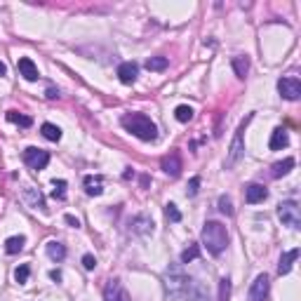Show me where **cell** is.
Segmentation results:
<instances>
[{"label": "cell", "mask_w": 301, "mask_h": 301, "mask_svg": "<svg viewBox=\"0 0 301 301\" xmlns=\"http://www.w3.org/2000/svg\"><path fill=\"white\" fill-rule=\"evenodd\" d=\"M123 127L127 129V132H132V134L136 136V139H142V142H155L158 139V127H155V123L151 120L148 116H144V113H127V116H123Z\"/></svg>", "instance_id": "obj_1"}, {"label": "cell", "mask_w": 301, "mask_h": 301, "mask_svg": "<svg viewBox=\"0 0 301 301\" xmlns=\"http://www.w3.org/2000/svg\"><path fill=\"white\" fill-rule=\"evenodd\" d=\"M203 245L209 254H222L228 245V231L222 222H207L203 226Z\"/></svg>", "instance_id": "obj_2"}, {"label": "cell", "mask_w": 301, "mask_h": 301, "mask_svg": "<svg viewBox=\"0 0 301 301\" xmlns=\"http://www.w3.org/2000/svg\"><path fill=\"white\" fill-rule=\"evenodd\" d=\"M252 113L240 123V127H238V132H235V136H233V142H231V148H228V155H226V170H233L235 165L240 162V158H242V153H245V146H242V134H245V127H247V123L252 120Z\"/></svg>", "instance_id": "obj_3"}, {"label": "cell", "mask_w": 301, "mask_h": 301, "mask_svg": "<svg viewBox=\"0 0 301 301\" xmlns=\"http://www.w3.org/2000/svg\"><path fill=\"white\" fill-rule=\"evenodd\" d=\"M278 216L280 222L289 228H301V212H299V203L296 200H285L278 205Z\"/></svg>", "instance_id": "obj_4"}, {"label": "cell", "mask_w": 301, "mask_h": 301, "mask_svg": "<svg viewBox=\"0 0 301 301\" xmlns=\"http://www.w3.org/2000/svg\"><path fill=\"white\" fill-rule=\"evenodd\" d=\"M278 92L287 101H296L301 97V80L296 75H287V78L278 80Z\"/></svg>", "instance_id": "obj_5"}, {"label": "cell", "mask_w": 301, "mask_h": 301, "mask_svg": "<svg viewBox=\"0 0 301 301\" xmlns=\"http://www.w3.org/2000/svg\"><path fill=\"white\" fill-rule=\"evenodd\" d=\"M177 299H181V301H207V289L203 287V283H198L196 278H188V283L184 285V289L179 292Z\"/></svg>", "instance_id": "obj_6"}, {"label": "cell", "mask_w": 301, "mask_h": 301, "mask_svg": "<svg viewBox=\"0 0 301 301\" xmlns=\"http://www.w3.org/2000/svg\"><path fill=\"white\" fill-rule=\"evenodd\" d=\"M24 162L31 170H45L49 165V153L43 151V148H36V146H29L24 151Z\"/></svg>", "instance_id": "obj_7"}, {"label": "cell", "mask_w": 301, "mask_h": 301, "mask_svg": "<svg viewBox=\"0 0 301 301\" xmlns=\"http://www.w3.org/2000/svg\"><path fill=\"white\" fill-rule=\"evenodd\" d=\"M268 289H270V278L266 276V273H261V276H257L252 287H250V296H247V299L250 301H266L268 299Z\"/></svg>", "instance_id": "obj_8"}, {"label": "cell", "mask_w": 301, "mask_h": 301, "mask_svg": "<svg viewBox=\"0 0 301 301\" xmlns=\"http://www.w3.org/2000/svg\"><path fill=\"white\" fill-rule=\"evenodd\" d=\"M104 301H129V294L127 289L123 287V283L118 280V278H113V280H108L104 287Z\"/></svg>", "instance_id": "obj_9"}, {"label": "cell", "mask_w": 301, "mask_h": 301, "mask_svg": "<svg viewBox=\"0 0 301 301\" xmlns=\"http://www.w3.org/2000/svg\"><path fill=\"white\" fill-rule=\"evenodd\" d=\"M160 167H162V172L167 174V177H179V172H181V155L174 151V153L165 155L162 158V162H160Z\"/></svg>", "instance_id": "obj_10"}, {"label": "cell", "mask_w": 301, "mask_h": 301, "mask_svg": "<svg viewBox=\"0 0 301 301\" xmlns=\"http://www.w3.org/2000/svg\"><path fill=\"white\" fill-rule=\"evenodd\" d=\"M266 198H268V190H266V186H261V184H247L245 186V200L250 205L264 203Z\"/></svg>", "instance_id": "obj_11"}, {"label": "cell", "mask_w": 301, "mask_h": 301, "mask_svg": "<svg viewBox=\"0 0 301 301\" xmlns=\"http://www.w3.org/2000/svg\"><path fill=\"white\" fill-rule=\"evenodd\" d=\"M136 73H139V66L134 62H123L118 66V78H120L123 85H132L136 80Z\"/></svg>", "instance_id": "obj_12"}, {"label": "cell", "mask_w": 301, "mask_h": 301, "mask_svg": "<svg viewBox=\"0 0 301 301\" xmlns=\"http://www.w3.org/2000/svg\"><path fill=\"white\" fill-rule=\"evenodd\" d=\"M268 146H270V151H283V148H287V146H289L287 129H283V127H276V129H273Z\"/></svg>", "instance_id": "obj_13"}, {"label": "cell", "mask_w": 301, "mask_h": 301, "mask_svg": "<svg viewBox=\"0 0 301 301\" xmlns=\"http://www.w3.org/2000/svg\"><path fill=\"white\" fill-rule=\"evenodd\" d=\"M17 68H19V73L24 75L26 80H31V83L40 78V73H38V66L31 62V59H29V57H21V59H19V64H17Z\"/></svg>", "instance_id": "obj_14"}, {"label": "cell", "mask_w": 301, "mask_h": 301, "mask_svg": "<svg viewBox=\"0 0 301 301\" xmlns=\"http://www.w3.org/2000/svg\"><path fill=\"white\" fill-rule=\"evenodd\" d=\"M296 259H299V247L285 252L283 257H280V264H278V273H280V276H287L289 270H292V264H294Z\"/></svg>", "instance_id": "obj_15"}, {"label": "cell", "mask_w": 301, "mask_h": 301, "mask_svg": "<svg viewBox=\"0 0 301 301\" xmlns=\"http://www.w3.org/2000/svg\"><path fill=\"white\" fill-rule=\"evenodd\" d=\"M129 228H132L134 233H151V231H153V222H151L148 216H134V219L129 222Z\"/></svg>", "instance_id": "obj_16"}, {"label": "cell", "mask_w": 301, "mask_h": 301, "mask_svg": "<svg viewBox=\"0 0 301 301\" xmlns=\"http://www.w3.org/2000/svg\"><path fill=\"white\" fill-rule=\"evenodd\" d=\"M47 257L52 261H64L66 259V247L62 242H57V240H49L47 242Z\"/></svg>", "instance_id": "obj_17"}, {"label": "cell", "mask_w": 301, "mask_h": 301, "mask_svg": "<svg viewBox=\"0 0 301 301\" xmlns=\"http://www.w3.org/2000/svg\"><path fill=\"white\" fill-rule=\"evenodd\" d=\"M87 196H101L104 193V179L101 177H85Z\"/></svg>", "instance_id": "obj_18"}, {"label": "cell", "mask_w": 301, "mask_h": 301, "mask_svg": "<svg viewBox=\"0 0 301 301\" xmlns=\"http://www.w3.org/2000/svg\"><path fill=\"white\" fill-rule=\"evenodd\" d=\"M292 167H294V158H285L283 162H276V165H273V170H270V177H273V179L285 177V174L292 172Z\"/></svg>", "instance_id": "obj_19"}, {"label": "cell", "mask_w": 301, "mask_h": 301, "mask_svg": "<svg viewBox=\"0 0 301 301\" xmlns=\"http://www.w3.org/2000/svg\"><path fill=\"white\" fill-rule=\"evenodd\" d=\"M24 245H26V238H24V235H12V238H7V240H5V250H7V254H17V252H21V250H24Z\"/></svg>", "instance_id": "obj_20"}, {"label": "cell", "mask_w": 301, "mask_h": 301, "mask_svg": "<svg viewBox=\"0 0 301 301\" xmlns=\"http://www.w3.org/2000/svg\"><path fill=\"white\" fill-rule=\"evenodd\" d=\"M233 71H235V75L238 78H245L247 75V71H250V59L247 57H242V54H238V57H233Z\"/></svg>", "instance_id": "obj_21"}, {"label": "cell", "mask_w": 301, "mask_h": 301, "mask_svg": "<svg viewBox=\"0 0 301 301\" xmlns=\"http://www.w3.org/2000/svg\"><path fill=\"white\" fill-rule=\"evenodd\" d=\"M40 132H43V136L49 139V142H59V139H62V129L52 123H45L43 127H40Z\"/></svg>", "instance_id": "obj_22"}, {"label": "cell", "mask_w": 301, "mask_h": 301, "mask_svg": "<svg viewBox=\"0 0 301 301\" xmlns=\"http://www.w3.org/2000/svg\"><path fill=\"white\" fill-rule=\"evenodd\" d=\"M7 120H10V123H14V125H21V127H31V125H33L31 118L21 116L19 111H7Z\"/></svg>", "instance_id": "obj_23"}, {"label": "cell", "mask_w": 301, "mask_h": 301, "mask_svg": "<svg viewBox=\"0 0 301 301\" xmlns=\"http://www.w3.org/2000/svg\"><path fill=\"white\" fill-rule=\"evenodd\" d=\"M167 64H170L167 57H151V59L146 62V68L148 71H165Z\"/></svg>", "instance_id": "obj_24"}, {"label": "cell", "mask_w": 301, "mask_h": 301, "mask_svg": "<svg viewBox=\"0 0 301 301\" xmlns=\"http://www.w3.org/2000/svg\"><path fill=\"white\" fill-rule=\"evenodd\" d=\"M24 196H26V198H29V203H31V205H33V207H45V198H43V196H40V190H38V193H36V190H33V188H31V186H26V190H24Z\"/></svg>", "instance_id": "obj_25"}, {"label": "cell", "mask_w": 301, "mask_h": 301, "mask_svg": "<svg viewBox=\"0 0 301 301\" xmlns=\"http://www.w3.org/2000/svg\"><path fill=\"white\" fill-rule=\"evenodd\" d=\"M174 118H177L179 123H188V120H193V108L186 104L177 106V111H174Z\"/></svg>", "instance_id": "obj_26"}, {"label": "cell", "mask_w": 301, "mask_h": 301, "mask_svg": "<svg viewBox=\"0 0 301 301\" xmlns=\"http://www.w3.org/2000/svg\"><path fill=\"white\" fill-rule=\"evenodd\" d=\"M216 301H231V280L228 278L219 280V296H216Z\"/></svg>", "instance_id": "obj_27"}, {"label": "cell", "mask_w": 301, "mask_h": 301, "mask_svg": "<svg viewBox=\"0 0 301 301\" xmlns=\"http://www.w3.org/2000/svg\"><path fill=\"white\" fill-rule=\"evenodd\" d=\"M200 257V245H190L188 250L181 252V264H190V261H196Z\"/></svg>", "instance_id": "obj_28"}, {"label": "cell", "mask_w": 301, "mask_h": 301, "mask_svg": "<svg viewBox=\"0 0 301 301\" xmlns=\"http://www.w3.org/2000/svg\"><path fill=\"white\" fill-rule=\"evenodd\" d=\"M165 216H167V219H170L172 224H179V222H181V212L177 209V205H174V203H167V205H165Z\"/></svg>", "instance_id": "obj_29"}, {"label": "cell", "mask_w": 301, "mask_h": 301, "mask_svg": "<svg viewBox=\"0 0 301 301\" xmlns=\"http://www.w3.org/2000/svg\"><path fill=\"white\" fill-rule=\"evenodd\" d=\"M219 209H222V214H226V216H233V200L228 196H222L219 198Z\"/></svg>", "instance_id": "obj_30"}, {"label": "cell", "mask_w": 301, "mask_h": 301, "mask_svg": "<svg viewBox=\"0 0 301 301\" xmlns=\"http://www.w3.org/2000/svg\"><path fill=\"white\" fill-rule=\"evenodd\" d=\"M29 276H31V268H29V264L17 266V270H14V280H17L19 285L26 283V280H29Z\"/></svg>", "instance_id": "obj_31"}, {"label": "cell", "mask_w": 301, "mask_h": 301, "mask_svg": "<svg viewBox=\"0 0 301 301\" xmlns=\"http://www.w3.org/2000/svg\"><path fill=\"white\" fill-rule=\"evenodd\" d=\"M52 196H54L57 200H64V198H66V181H64V179L54 181V190H52Z\"/></svg>", "instance_id": "obj_32"}, {"label": "cell", "mask_w": 301, "mask_h": 301, "mask_svg": "<svg viewBox=\"0 0 301 301\" xmlns=\"http://www.w3.org/2000/svg\"><path fill=\"white\" fill-rule=\"evenodd\" d=\"M198 188H200V177H193V179L188 181V188H186V196H190V198H193V196L198 193Z\"/></svg>", "instance_id": "obj_33"}, {"label": "cell", "mask_w": 301, "mask_h": 301, "mask_svg": "<svg viewBox=\"0 0 301 301\" xmlns=\"http://www.w3.org/2000/svg\"><path fill=\"white\" fill-rule=\"evenodd\" d=\"M83 266H85V270H94L97 268V259H94L92 254H85V257H83Z\"/></svg>", "instance_id": "obj_34"}, {"label": "cell", "mask_w": 301, "mask_h": 301, "mask_svg": "<svg viewBox=\"0 0 301 301\" xmlns=\"http://www.w3.org/2000/svg\"><path fill=\"white\" fill-rule=\"evenodd\" d=\"M64 222H66L68 226L80 228V219H78V216H73V214H66V216H64Z\"/></svg>", "instance_id": "obj_35"}, {"label": "cell", "mask_w": 301, "mask_h": 301, "mask_svg": "<svg viewBox=\"0 0 301 301\" xmlns=\"http://www.w3.org/2000/svg\"><path fill=\"white\" fill-rule=\"evenodd\" d=\"M47 97L49 99H57V97H59V90H54V87H47Z\"/></svg>", "instance_id": "obj_36"}, {"label": "cell", "mask_w": 301, "mask_h": 301, "mask_svg": "<svg viewBox=\"0 0 301 301\" xmlns=\"http://www.w3.org/2000/svg\"><path fill=\"white\" fill-rule=\"evenodd\" d=\"M49 278H52L54 283H59V280H62V273H59V270H52V273H49Z\"/></svg>", "instance_id": "obj_37"}, {"label": "cell", "mask_w": 301, "mask_h": 301, "mask_svg": "<svg viewBox=\"0 0 301 301\" xmlns=\"http://www.w3.org/2000/svg\"><path fill=\"white\" fill-rule=\"evenodd\" d=\"M7 73V66H5V64H3V62H0V78H3V75H5Z\"/></svg>", "instance_id": "obj_38"}]
</instances>
